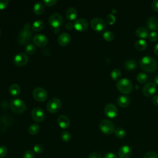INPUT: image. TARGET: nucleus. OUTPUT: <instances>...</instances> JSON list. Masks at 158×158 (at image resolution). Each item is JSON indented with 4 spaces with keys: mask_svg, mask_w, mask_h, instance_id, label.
I'll use <instances>...</instances> for the list:
<instances>
[{
    "mask_svg": "<svg viewBox=\"0 0 158 158\" xmlns=\"http://www.w3.org/2000/svg\"><path fill=\"white\" fill-rule=\"evenodd\" d=\"M140 68L146 72H154L157 68V62L154 58L151 56H144L139 61Z\"/></svg>",
    "mask_w": 158,
    "mask_h": 158,
    "instance_id": "nucleus-1",
    "label": "nucleus"
},
{
    "mask_svg": "<svg viewBox=\"0 0 158 158\" xmlns=\"http://www.w3.org/2000/svg\"><path fill=\"white\" fill-rule=\"evenodd\" d=\"M116 87L120 92L123 94L130 93L133 89L131 81L126 78L120 79L116 83Z\"/></svg>",
    "mask_w": 158,
    "mask_h": 158,
    "instance_id": "nucleus-2",
    "label": "nucleus"
},
{
    "mask_svg": "<svg viewBox=\"0 0 158 158\" xmlns=\"http://www.w3.org/2000/svg\"><path fill=\"white\" fill-rule=\"evenodd\" d=\"M101 131L106 135H110L114 132L115 128L113 123L107 119L102 120L99 123Z\"/></svg>",
    "mask_w": 158,
    "mask_h": 158,
    "instance_id": "nucleus-3",
    "label": "nucleus"
},
{
    "mask_svg": "<svg viewBox=\"0 0 158 158\" xmlns=\"http://www.w3.org/2000/svg\"><path fill=\"white\" fill-rule=\"evenodd\" d=\"M10 108L14 113L20 114L25 110L26 105L22 100L20 99H15L10 102Z\"/></svg>",
    "mask_w": 158,
    "mask_h": 158,
    "instance_id": "nucleus-4",
    "label": "nucleus"
},
{
    "mask_svg": "<svg viewBox=\"0 0 158 158\" xmlns=\"http://www.w3.org/2000/svg\"><path fill=\"white\" fill-rule=\"evenodd\" d=\"M31 36L32 34L30 29L23 28V29L19 33L17 37V40L20 44H25L30 41Z\"/></svg>",
    "mask_w": 158,
    "mask_h": 158,
    "instance_id": "nucleus-5",
    "label": "nucleus"
},
{
    "mask_svg": "<svg viewBox=\"0 0 158 158\" xmlns=\"http://www.w3.org/2000/svg\"><path fill=\"white\" fill-rule=\"evenodd\" d=\"M61 102L60 101L56 98L51 99L47 103V109L51 113L57 112L60 108Z\"/></svg>",
    "mask_w": 158,
    "mask_h": 158,
    "instance_id": "nucleus-6",
    "label": "nucleus"
},
{
    "mask_svg": "<svg viewBox=\"0 0 158 158\" xmlns=\"http://www.w3.org/2000/svg\"><path fill=\"white\" fill-rule=\"evenodd\" d=\"M91 26L94 30L101 31L106 28V22L101 18L94 17L91 21Z\"/></svg>",
    "mask_w": 158,
    "mask_h": 158,
    "instance_id": "nucleus-7",
    "label": "nucleus"
},
{
    "mask_svg": "<svg viewBox=\"0 0 158 158\" xmlns=\"http://www.w3.org/2000/svg\"><path fill=\"white\" fill-rule=\"evenodd\" d=\"M62 22L63 18L59 13L52 14L49 19V23L54 28H59L62 24Z\"/></svg>",
    "mask_w": 158,
    "mask_h": 158,
    "instance_id": "nucleus-8",
    "label": "nucleus"
},
{
    "mask_svg": "<svg viewBox=\"0 0 158 158\" xmlns=\"http://www.w3.org/2000/svg\"><path fill=\"white\" fill-rule=\"evenodd\" d=\"M33 98L38 101H43L46 100L48 96L46 91L41 87H37L33 91Z\"/></svg>",
    "mask_w": 158,
    "mask_h": 158,
    "instance_id": "nucleus-9",
    "label": "nucleus"
},
{
    "mask_svg": "<svg viewBox=\"0 0 158 158\" xmlns=\"http://www.w3.org/2000/svg\"><path fill=\"white\" fill-rule=\"evenodd\" d=\"M104 113L109 118H115L118 114L117 107L112 103H109L104 107Z\"/></svg>",
    "mask_w": 158,
    "mask_h": 158,
    "instance_id": "nucleus-10",
    "label": "nucleus"
},
{
    "mask_svg": "<svg viewBox=\"0 0 158 158\" xmlns=\"http://www.w3.org/2000/svg\"><path fill=\"white\" fill-rule=\"evenodd\" d=\"M142 91L144 96L147 97H150L155 94L156 91V86L152 82L146 83L144 85Z\"/></svg>",
    "mask_w": 158,
    "mask_h": 158,
    "instance_id": "nucleus-11",
    "label": "nucleus"
},
{
    "mask_svg": "<svg viewBox=\"0 0 158 158\" xmlns=\"http://www.w3.org/2000/svg\"><path fill=\"white\" fill-rule=\"evenodd\" d=\"M31 116L35 121L40 122L44 119L45 113L40 107H35L31 110Z\"/></svg>",
    "mask_w": 158,
    "mask_h": 158,
    "instance_id": "nucleus-12",
    "label": "nucleus"
},
{
    "mask_svg": "<svg viewBox=\"0 0 158 158\" xmlns=\"http://www.w3.org/2000/svg\"><path fill=\"white\" fill-rule=\"evenodd\" d=\"M28 60V56L23 52L17 54L14 57V62L19 66H23L27 64Z\"/></svg>",
    "mask_w": 158,
    "mask_h": 158,
    "instance_id": "nucleus-13",
    "label": "nucleus"
},
{
    "mask_svg": "<svg viewBox=\"0 0 158 158\" xmlns=\"http://www.w3.org/2000/svg\"><path fill=\"white\" fill-rule=\"evenodd\" d=\"M117 154L119 158H129L131 155V149L128 145H123L118 149Z\"/></svg>",
    "mask_w": 158,
    "mask_h": 158,
    "instance_id": "nucleus-14",
    "label": "nucleus"
},
{
    "mask_svg": "<svg viewBox=\"0 0 158 158\" xmlns=\"http://www.w3.org/2000/svg\"><path fill=\"white\" fill-rule=\"evenodd\" d=\"M73 26L78 31H85L88 27V22L85 19L80 18L75 21Z\"/></svg>",
    "mask_w": 158,
    "mask_h": 158,
    "instance_id": "nucleus-15",
    "label": "nucleus"
},
{
    "mask_svg": "<svg viewBox=\"0 0 158 158\" xmlns=\"http://www.w3.org/2000/svg\"><path fill=\"white\" fill-rule=\"evenodd\" d=\"M33 43L39 47H43L48 43V38L43 34H37L33 37Z\"/></svg>",
    "mask_w": 158,
    "mask_h": 158,
    "instance_id": "nucleus-16",
    "label": "nucleus"
},
{
    "mask_svg": "<svg viewBox=\"0 0 158 158\" xmlns=\"http://www.w3.org/2000/svg\"><path fill=\"white\" fill-rule=\"evenodd\" d=\"M70 41V36L68 33H62L57 38V42L60 46L67 45Z\"/></svg>",
    "mask_w": 158,
    "mask_h": 158,
    "instance_id": "nucleus-17",
    "label": "nucleus"
},
{
    "mask_svg": "<svg viewBox=\"0 0 158 158\" xmlns=\"http://www.w3.org/2000/svg\"><path fill=\"white\" fill-rule=\"evenodd\" d=\"M117 103L120 107L125 108L129 106L130 103V100L128 96L125 95H121L118 97L117 99Z\"/></svg>",
    "mask_w": 158,
    "mask_h": 158,
    "instance_id": "nucleus-18",
    "label": "nucleus"
},
{
    "mask_svg": "<svg viewBox=\"0 0 158 158\" xmlns=\"http://www.w3.org/2000/svg\"><path fill=\"white\" fill-rule=\"evenodd\" d=\"M147 25L148 27V28L150 30L152 31H154L155 30H156L158 28V20L157 18L153 16L149 17L148 19Z\"/></svg>",
    "mask_w": 158,
    "mask_h": 158,
    "instance_id": "nucleus-19",
    "label": "nucleus"
},
{
    "mask_svg": "<svg viewBox=\"0 0 158 158\" xmlns=\"http://www.w3.org/2000/svg\"><path fill=\"white\" fill-rule=\"evenodd\" d=\"M57 122L62 128H67L70 125V120L65 115H60L57 118Z\"/></svg>",
    "mask_w": 158,
    "mask_h": 158,
    "instance_id": "nucleus-20",
    "label": "nucleus"
},
{
    "mask_svg": "<svg viewBox=\"0 0 158 158\" xmlns=\"http://www.w3.org/2000/svg\"><path fill=\"white\" fill-rule=\"evenodd\" d=\"M135 33L137 36L141 38H146L149 36V31L148 30L143 27H139L136 30Z\"/></svg>",
    "mask_w": 158,
    "mask_h": 158,
    "instance_id": "nucleus-21",
    "label": "nucleus"
},
{
    "mask_svg": "<svg viewBox=\"0 0 158 158\" xmlns=\"http://www.w3.org/2000/svg\"><path fill=\"white\" fill-rule=\"evenodd\" d=\"M147 46H148L147 42L143 39L138 40L135 43V49L138 51H142L145 50L146 49Z\"/></svg>",
    "mask_w": 158,
    "mask_h": 158,
    "instance_id": "nucleus-22",
    "label": "nucleus"
},
{
    "mask_svg": "<svg viewBox=\"0 0 158 158\" xmlns=\"http://www.w3.org/2000/svg\"><path fill=\"white\" fill-rule=\"evenodd\" d=\"M66 17L69 20H73L75 19L77 15V10L73 7H69L65 13Z\"/></svg>",
    "mask_w": 158,
    "mask_h": 158,
    "instance_id": "nucleus-23",
    "label": "nucleus"
},
{
    "mask_svg": "<svg viewBox=\"0 0 158 158\" xmlns=\"http://www.w3.org/2000/svg\"><path fill=\"white\" fill-rule=\"evenodd\" d=\"M136 62L133 59L127 60L124 63V68L127 70H133L136 67Z\"/></svg>",
    "mask_w": 158,
    "mask_h": 158,
    "instance_id": "nucleus-24",
    "label": "nucleus"
},
{
    "mask_svg": "<svg viewBox=\"0 0 158 158\" xmlns=\"http://www.w3.org/2000/svg\"><path fill=\"white\" fill-rule=\"evenodd\" d=\"M44 10V7L43 4L41 2H38L35 4L33 6V11L36 14L41 15V14L43 13Z\"/></svg>",
    "mask_w": 158,
    "mask_h": 158,
    "instance_id": "nucleus-25",
    "label": "nucleus"
},
{
    "mask_svg": "<svg viewBox=\"0 0 158 158\" xmlns=\"http://www.w3.org/2000/svg\"><path fill=\"white\" fill-rule=\"evenodd\" d=\"M9 93L12 96H17L18 95L20 92V87L17 84H12L10 86L9 88Z\"/></svg>",
    "mask_w": 158,
    "mask_h": 158,
    "instance_id": "nucleus-26",
    "label": "nucleus"
},
{
    "mask_svg": "<svg viewBox=\"0 0 158 158\" xmlns=\"http://www.w3.org/2000/svg\"><path fill=\"white\" fill-rule=\"evenodd\" d=\"M43 27H44V22L42 20H36L33 23L31 28L33 31H40L42 30Z\"/></svg>",
    "mask_w": 158,
    "mask_h": 158,
    "instance_id": "nucleus-27",
    "label": "nucleus"
},
{
    "mask_svg": "<svg viewBox=\"0 0 158 158\" xmlns=\"http://www.w3.org/2000/svg\"><path fill=\"white\" fill-rule=\"evenodd\" d=\"M136 80L140 83H146L148 80V76L145 73L140 72L137 75Z\"/></svg>",
    "mask_w": 158,
    "mask_h": 158,
    "instance_id": "nucleus-28",
    "label": "nucleus"
},
{
    "mask_svg": "<svg viewBox=\"0 0 158 158\" xmlns=\"http://www.w3.org/2000/svg\"><path fill=\"white\" fill-rule=\"evenodd\" d=\"M114 133L116 137H117L118 138H123L126 135L125 130L121 127H118L116 129H115Z\"/></svg>",
    "mask_w": 158,
    "mask_h": 158,
    "instance_id": "nucleus-29",
    "label": "nucleus"
},
{
    "mask_svg": "<svg viewBox=\"0 0 158 158\" xmlns=\"http://www.w3.org/2000/svg\"><path fill=\"white\" fill-rule=\"evenodd\" d=\"M40 131V127L38 124H32L28 128V132L30 135H35L38 133Z\"/></svg>",
    "mask_w": 158,
    "mask_h": 158,
    "instance_id": "nucleus-30",
    "label": "nucleus"
},
{
    "mask_svg": "<svg viewBox=\"0 0 158 158\" xmlns=\"http://www.w3.org/2000/svg\"><path fill=\"white\" fill-rule=\"evenodd\" d=\"M103 38L107 41H111L114 38V34L110 31H106L102 35Z\"/></svg>",
    "mask_w": 158,
    "mask_h": 158,
    "instance_id": "nucleus-31",
    "label": "nucleus"
},
{
    "mask_svg": "<svg viewBox=\"0 0 158 158\" xmlns=\"http://www.w3.org/2000/svg\"><path fill=\"white\" fill-rule=\"evenodd\" d=\"M121 76V72L118 69H114L112 70L110 73V77L112 80H116L120 78Z\"/></svg>",
    "mask_w": 158,
    "mask_h": 158,
    "instance_id": "nucleus-32",
    "label": "nucleus"
},
{
    "mask_svg": "<svg viewBox=\"0 0 158 158\" xmlns=\"http://www.w3.org/2000/svg\"><path fill=\"white\" fill-rule=\"evenodd\" d=\"M106 22L109 24V25H113L116 20V18L115 17V15L112 14H109L107 15L106 18Z\"/></svg>",
    "mask_w": 158,
    "mask_h": 158,
    "instance_id": "nucleus-33",
    "label": "nucleus"
},
{
    "mask_svg": "<svg viewBox=\"0 0 158 158\" xmlns=\"http://www.w3.org/2000/svg\"><path fill=\"white\" fill-rule=\"evenodd\" d=\"M36 48L32 44H28L25 47V51L28 54H33L35 53Z\"/></svg>",
    "mask_w": 158,
    "mask_h": 158,
    "instance_id": "nucleus-34",
    "label": "nucleus"
},
{
    "mask_svg": "<svg viewBox=\"0 0 158 158\" xmlns=\"http://www.w3.org/2000/svg\"><path fill=\"white\" fill-rule=\"evenodd\" d=\"M61 138L65 142H68L71 138L70 133L67 131H64L61 134Z\"/></svg>",
    "mask_w": 158,
    "mask_h": 158,
    "instance_id": "nucleus-35",
    "label": "nucleus"
},
{
    "mask_svg": "<svg viewBox=\"0 0 158 158\" xmlns=\"http://www.w3.org/2000/svg\"><path fill=\"white\" fill-rule=\"evenodd\" d=\"M149 40L151 41H156L158 40V33L156 31H151L148 36Z\"/></svg>",
    "mask_w": 158,
    "mask_h": 158,
    "instance_id": "nucleus-36",
    "label": "nucleus"
},
{
    "mask_svg": "<svg viewBox=\"0 0 158 158\" xmlns=\"http://www.w3.org/2000/svg\"><path fill=\"white\" fill-rule=\"evenodd\" d=\"M7 148L4 146H0V158H3L7 154Z\"/></svg>",
    "mask_w": 158,
    "mask_h": 158,
    "instance_id": "nucleus-37",
    "label": "nucleus"
},
{
    "mask_svg": "<svg viewBox=\"0 0 158 158\" xmlns=\"http://www.w3.org/2000/svg\"><path fill=\"white\" fill-rule=\"evenodd\" d=\"M143 158H158V155L154 151H149L144 154Z\"/></svg>",
    "mask_w": 158,
    "mask_h": 158,
    "instance_id": "nucleus-38",
    "label": "nucleus"
},
{
    "mask_svg": "<svg viewBox=\"0 0 158 158\" xmlns=\"http://www.w3.org/2000/svg\"><path fill=\"white\" fill-rule=\"evenodd\" d=\"M43 150V147L40 144H37L35 145L34 147H33V151L36 154L41 153Z\"/></svg>",
    "mask_w": 158,
    "mask_h": 158,
    "instance_id": "nucleus-39",
    "label": "nucleus"
},
{
    "mask_svg": "<svg viewBox=\"0 0 158 158\" xmlns=\"http://www.w3.org/2000/svg\"><path fill=\"white\" fill-rule=\"evenodd\" d=\"M23 158H35V154L31 150H27L25 152Z\"/></svg>",
    "mask_w": 158,
    "mask_h": 158,
    "instance_id": "nucleus-40",
    "label": "nucleus"
},
{
    "mask_svg": "<svg viewBox=\"0 0 158 158\" xmlns=\"http://www.w3.org/2000/svg\"><path fill=\"white\" fill-rule=\"evenodd\" d=\"M151 7L153 10L155 12H158V0H154L152 2Z\"/></svg>",
    "mask_w": 158,
    "mask_h": 158,
    "instance_id": "nucleus-41",
    "label": "nucleus"
},
{
    "mask_svg": "<svg viewBox=\"0 0 158 158\" xmlns=\"http://www.w3.org/2000/svg\"><path fill=\"white\" fill-rule=\"evenodd\" d=\"M43 2L46 6H54L57 2V1L56 0H44Z\"/></svg>",
    "mask_w": 158,
    "mask_h": 158,
    "instance_id": "nucleus-42",
    "label": "nucleus"
},
{
    "mask_svg": "<svg viewBox=\"0 0 158 158\" xmlns=\"http://www.w3.org/2000/svg\"><path fill=\"white\" fill-rule=\"evenodd\" d=\"M9 3L8 0H0V9H4Z\"/></svg>",
    "mask_w": 158,
    "mask_h": 158,
    "instance_id": "nucleus-43",
    "label": "nucleus"
},
{
    "mask_svg": "<svg viewBox=\"0 0 158 158\" xmlns=\"http://www.w3.org/2000/svg\"><path fill=\"white\" fill-rule=\"evenodd\" d=\"M88 158H102L101 156L98 152H92L88 156Z\"/></svg>",
    "mask_w": 158,
    "mask_h": 158,
    "instance_id": "nucleus-44",
    "label": "nucleus"
},
{
    "mask_svg": "<svg viewBox=\"0 0 158 158\" xmlns=\"http://www.w3.org/2000/svg\"><path fill=\"white\" fill-rule=\"evenodd\" d=\"M104 158H118L117 156L112 152H108L104 156Z\"/></svg>",
    "mask_w": 158,
    "mask_h": 158,
    "instance_id": "nucleus-45",
    "label": "nucleus"
},
{
    "mask_svg": "<svg viewBox=\"0 0 158 158\" xmlns=\"http://www.w3.org/2000/svg\"><path fill=\"white\" fill-rule=\"evenodd\" d=\"M151 101L154 105L158 106V95L154 96L151 99Z\"/></svg>",
    "mask_w": 158,
    "mask_h": 158,
    "instance_id": "nucleus-46",
    "label": "nucleus"
},
{
    "mask_svg": "<svg viewBox=\"0 0 158 158\" xmlns=\"http://www.w3.org/2000/svg\"><path fill=\"white\" fill-rule=\"evenodd\" d=\"M41 52H42L44 55H45V56H49V54H50V52H49V49H46V48L43 49L42 51H41Z\"/></svg>",
    "mask_w": 158,
    "mask_h": 158,
    "instance_id": "nucleus-47",
    "label": "nucleus"
},
{
    "mask_svg": "<svg viewBox=\"0 0 158 158\" xmlns=\"http://www.w3.org/2000/svg\"><path fill=\"white\" fill-rule=\"evenodd\" d=\"M65 28H66L67 30H71V29L73 28V24H72V23L69 22V23H66V25H65Z\"/></svg>",
    "mask_w": 158,
    "mask_h": 158,
    "instance_id": "nucleus-48",
    "label": "nucleus"
},
{
    "mask_svg": "<svg viewBox=\"0 0 158 158\" xmlns=\"http://www.w3.org/2000/svg\"><path fill=\"white\" fill-rule=\"evenodd\" d=\"M154 52L156 55L158 56V43L156 44L154 48Z\"/></svg>",
    "mask_w": 158,
    "mask_h": 158,
    "instance_id": "nucleus-49",
    "label": "nucleus"
},
{
    "mask_svg": "<svg viewBox=\"0 0 158 158\" xmlns=\"http://www.w3.org/2000/svg\"><path fill=\"white\" fill-rule=\"evenodd\" d=\"M154 84L158 85V75H157L154 79Z\"/></svg>",
    "mask_w": 158,
    "mask_h": 158,
    "instance_id": "nucleus-50",
    "label": "nucleus"
},
{
    "mask_svg": "<svg viewBox=\"0 0 158 158\" xmlns=\"http://www.w3.org/2000/svg\"><path fill=\"white\" fill-rule=\"evenodd\" d=\"M54 33H57V34H58V33H59V31H60V30H59V28H54Z\"/></svg>",
    "mask_w": 158,
    "mask_h": 158,
    "instance_id": "nucleus-51",
    "label": "nucleus"
},
{
    "mask_svg": "<svg viewBox=\"0 0 158 158\" xmlns=\"http://www.w3.org/2000/svg\"><path fill=\"white\" fill-rule=\"evenodd\" d=\"M112 12L114 14V13H116L117 11L115 10V9H112Z\"/></svg>",
    "mask_w": 158,
    "mask_h": 158,
    "instance_id": "nucleus-52",
    "label": "nucleus"
},
{
    "mask_svg": "<svg viewBox=\"0 0 158 158\" xmlns=\"http://www.w3.org/2000/svg\"><path fill=\"white\" fill-rule=\"evenodd\" d=\"M1 29H0V35H1Z\"/></svg>",
    "mask_w": 158,
    "mask_h": 158,
    "instance_id": "nucleus-53",
    "label": "nucleus"
}]
</instances>
